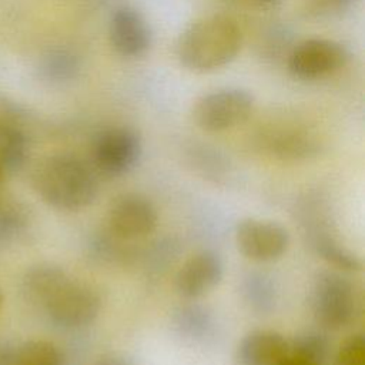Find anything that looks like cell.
<instances>
[{
  "instance_id": "obj_16",
  "label": "cell",
  "mask_w": 365,
  "mask_h": 365,
  "mask_svg": "<svg viewBox=\"0 0 365 365\" xmlns=\"http://www.w3.org/2000/svg\"><path fill=\"white\" fill-rule=\"evenodd\" d=\"M329 344L325 335L308 331L295 338L289 345V352L305 361L308 365H325L328 358Z\"/></svg>"
},
{
  "instance_id": "obj_21",
  "label": "cell",
  "mask_w": 365,
  "mask_h": 365,
  "mask_svg": "<svg viewBox=\"0 0 365 365\" xmlns=\"http://www.w3.org/2000/svg\"><path fill=\"white\" fill-rule=\"evenodd\" d=\"M335 365H365V338L362 334H354L341 344Z\"/></svg>"
},
{
  "instance_id": "obj_15",
  "label": "cell",
  "mask_w": 365,
  "mask_h": 365,
  "mask_svg": "<svg viewBox=\"0 0 365 365\" xmlns=\"http://www.w3.org/2000/svg\"><path fill=\"white\" fill-rule=\"evenodd\" d=\"M14 365H64L61 351L50 341H26L14 356Z\"/></svg>"
},
{
  "instance_id": "obj_2",
  "label": "cell",
  "mask_w": 365,
  "mask_h": 365,
  "mask_svg": "<svg viewBox=\"0 0 365 365\" xmlns=\"http://www.w3.org/2000/svg\"><path fill=\"white\" fill-rule=\"evenodd\" d=\"M31 184L38 197L61 211H78L94 202L98 181L90 165L70 153L44 157L31 174Z\"/></svg>"
},
{
  "instance_id": "obj_23",
  "label": "cell",
  "mask_w": 365,
  "mask_h": 365,
  "mask_svg": "<svg viewBox=\"0 0 365 365\" xmlns=\"http://www.w3.org/2000/svg\"><path fill=\"white\" fill-rule=\"evenodd\" d=\"M279 365H308L305 361H302L301 358H298V356H295L294 354H288L281 362H279Z\"/></svg>"
},
{
  "instance_id": "obj_3",
  "label": "cell",
  "mask_w": 365,
  "mask_h": 365,
  "mask_svg": "<svg viewBox=\"0 0 365 365\" xmlns=\"http://www.w3.org/2000/svg\"><path fill=\"white\" fill-rule=\"evenodd\" d=\"M241 43V29L231 17L211 14L198 19L180 34L175 54L187 70L210 73L230 64Z\"/></svg>"
},
{
  "instance_id": "obj_13",
  "label": "cell",
  "mask_w": 365,
  "mask_h": 365,
  "mask_svg": "<svg viewBox=\"0 0 365 365\" xmlns=\"http://www.w3.org/2000/svg\"><path fill=\"white\" fill-rule=\"evenodd\" d=\"M308 235L314 251L328 264L346 271L359 269L361 261L358 259V257L351 252L345 245H342L332 234L325 230L314 228L309 231Z\"/></svg>"
},
{
  "instance_id": "obj_10",
  "label": "cell",
  "mask_w": 365,
  "mask_h": 365,
  "mask_svg": "<svg viewBox=\"0 0 365 365\" xmlns=\"http://www.w3.org/2000/svg\"><path fill=\"white\" fill-rule=\"evenodd\" d=\"M108 38L118 56L137 58L148 51L153 34L141 11L124 4L117 7L110 17Z\"/></svg>"
},
{
  "instance_id": "obj_11",
  "label": "cell",
  "mask_w": 365,
  "mask_h": 365,
  "mask_svg": "<svg viewBox=\"0 0 365 365\" xmlns=\"http://www.w3.org/2000/svg\"><path fill=\"white\" fill-rule=\"evenodd\" d=\"M224 277V262L212 250L188 257L175 274V291L185 299H197L212 291Z\"/></svg>"
},
{
  "instance_id": "obj_6",
  "label": "cell",
  "mask_w": 365,
  "mask_h": 365,
  "mask_svg": "<svg viewBox=\"0 0 365 365\" xmlns=\"http://www.w3.org/2000/svg\"><path fill=\"white\" fill-rule=\"evenodd\" d=\"M158 222L153 201L138 192H125L113 198L107 211L110 234L121 241L140 240L150 235Z\"/></svg>"
},
{
  "instance_id": "obj_8",
  "label": "cell",
  "mask_w": 365,
  "mask_h": 365,
  "mask_svg": "<svg viewBox=\"0 0 365 365\" xmlns=\"http://www.w3.org/2000/svg\"><path fill=\"white\" fill-rule=\"evenodd\" d=\"M143 153L138 133L130 127L118 125L100 133L93 145L96 167L107 175H123L133 170Z\"/></svg>"
},
{
  "instance_id": "obj_5",
  "label": "cell",
  "mask_w": 365,
  "mask_h": 365,
  "mask_svg": "<svg viewBox=\"0 0 365 365\" xmlns=\"http://www.w3.org/2000/svg\"><path fill=\"white\" fill-rule=\"evenodd\" d=\"M315 321L325 329L339 331L355 315L352 284L335 271H324L315 278L311 297Z\"/></svg>"
},
{
  "instance_id": "obj_14",
  "label": "cell",
  "mask_w": 365,
  "mask_h": 365,
  "mask_svg": "<svg viewBox=\"0 0 365 365\" xmlns=\"http://www.w3.org/2000/svg\"><path fill=\"white\" fill-rule=\"evenodd\" d=\"M29 157V140L14 124L0 121V163L6 171H19Z\"/></svg>"
},
{
  "instance_id": "obj_4",
  "label": "cell",
  "mask_w": 365,
  "mask_h": 365,
  "mask_svg": "<svg viewBox=\"0 0 365 365\" xmlns=\"http://www.w3.org/2000/svg\"><path fill=\"white\" fill-rule=\"evenodd\" d=\"M254 108V97L238 87L218 88L195 100L191 115L197 127L218 133L242 124Z\"/></svg>"
},
{
  "instance_id": "obj_19",
  "label": "cell",
  "mask_w": 365,
  "mask_h": 365,
  "mask_svg": "<svg viewBox=\"0 0 365 365\" xmlns=\"http://www.w3.org/2000/svg\"><path fill=\"white\" fill-rule=\"evenodd\" d=\"M359 0H302V13L312 20L341 16L351 10Z\"/></svg>"
},
{
  "instance_id": "obj_25",
  "label": "cell",
  "mask_w": 365,
  "mask_h": 365,
  "mask_svg": "<svg viewBox=\"0 0 365 365\" xmlns=\"http://www.w3.org/2000/svg\"><path fill=\"white\" fill-rule=\"evenodd\" d=\"M261 3H265V4H271V3H275V1H278V0H259Z\"/></svg>"
},
{
  "instance_id": "obj_1",
  "label": "cell",
  "mask_w": 365,
  "mask_h": 365,
  "mask_svg": "<svg viewBox=\"0 0 365 365\" xmlns=\"http://www.w3.org/2000/svg\"><path fill=\"white\" fill-rule=\"evenodd\" d=\"M23 288L29 299L61 328L87 327L98 317L101 308V298L91 285L53 264L30 268L24 275Z\"/></svg>"
},
{
  "instance_id": "obj_12",
  "label": "cell",
  "mask_w": 365,
  "mask_h": 365,
  "mask_svg": "<svg viewBox=\"0 0 365 365\" xmlns=\"http://www.w3.org/2000/svg\"><path fill=\"white\" fill-rule=\"evenodd\" d=\"M289 354L285 336L274 329H254L244 335L237 348L238 365H279Z\"/></svg>"
},
{
  "instance_id": "obj_22",
  "label": "cell",
  "mask_w": 365,
  "mask_h": 365,
  "mask_svg": "<svg viewBox=\"0 0 365 365\" xmlns=\"http://www.w3.org/2000/svg\"><path fill=\"white\" fill-rule=\"evenodd\" d=\"M93 365H131L124 356L115 354H107L100 356Z\"/></svg>"
},
{
  "instance_id": "obj_24",
  "label": "cell",
  "mask_w": 365,
  "mask_h": 365,
  "mask_svg": "<svg viewBox=\"0 0 365 365\" xmlns=\"http://www.w3.org/2000/svg\"><path fill=\"white\" fill-rule=\"evenodd\" d=\"M4 178H6V170H4V167L0 163V184H3Z\"/></svg>"
},
{
  "instance_id": "obj_26",
  "label": "cell",
  "mask_w": 365,
  "mask_h": 365,
  "mask_svg": "<svg viewBox=\"0 0 365 365\" xmlns=\"http://www.w3.org/2000/svg\"><path fill=\"white\" fill-rule=\"evenodd\" d=\"M1 304H3V294H1V289H0V307H1Z\"/></svg>"
},
{
  "instance_id": "obj_20",
  "label": "cell",
  "mask_w": 365,
  "mask_h": 365,
  "mask_svg": "<svg viewBox=\"0 0 365 365\" xmlns=\"http://www.w3.org/2000/svg\"><path fill=\"white\" fill-rule=\"evenodd\" d=\"M247 301L257 309H269L275 301V289L265 275H251L245 285Z\"/></svg>"
},
{
  "instance_id": "obj_17",
  "label": "cell",
  "mask_w": 365,
  "mask_h": 365,
  "mask_svg": "<svg viewBox=\"0 0 365 365\" xmlns=\"http://www.w3.org/2000/svg\"><path fill=\"white\" fill-rule=\"evenodd\" d=\"M80 70V60L78 57L68 50H57L50 53L43 64H41V74L44 78L61 83L71 80Z\"/></svg>"
},
{
  "instance_id": "obj_9",
  "label": "cell",
  "mask_w": 365,
  "mask_h": 365,
  "mask_svg": "<svg viewBox=\"0 0 365 365\" xmlns=\"http://www.w3.org/2000/svg\"><path fill=\"white\" fill-rule=\"evenodd\" d=\"M349 58L346 48L329 38H308L289 54V73L301 80H317L341 70Z\"/></svg>"
},
{
  "instance_id": "obj_18",
  "label": "cell",
  "mask_w": 365,
  "mask_h": 365,
  "mask_svg": "<svg viewBox=\"0 0 365 365\" xmlns=\"http://www.w3.org/2000/svg\"><path fill=\"white\" fill-rule=\"evenodd\" d=\"M175 325L190 338H204L208 334L212 322L205 309L201 307H184L177 312Z\"/></svg>"
},
{
  "instance_id": "obj_7",
  "label": "cell",
  "mask_w": 365,
  "mask_h": 365,
  "mask_svg": "<svg viewBox=\"0 0 365 365\" xmlns=\"http://www.w3.org/2000/svg\"><path fill=\"white\" fill-rule=\"evenodd\" d=\"M234 237L238 251L255 262H272L289 247L288 230L272 220L244 218L238 221Z\"/></svg>"
}]
</instances>
